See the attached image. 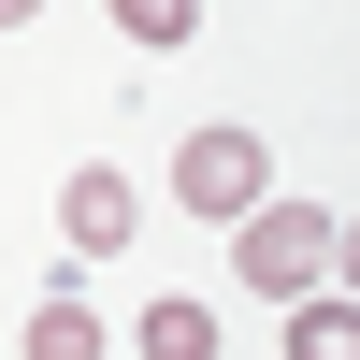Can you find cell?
<instances>
[{"label":"cell","instance_id":"obj_5","mask_svg":"<svg viewBox=\"0 0 360 360\" xmlns=\"http://www.w3.org/2000/svg\"><path fill=\"white\" fill-rule=\"evenodd\" d=\"M144 360H217V303H144Z\"/></svg>","mask_w":360,"mask_h":360},{"label":"cell","instance_id":"obj_4","mask_svg":"<svg viewBox=\"0 0 360 360\" xmlns=\"http://www.w3.org/2000/svg\"><path fill=\"white\" fill-rule=\"evenodd\" d=\"M288 360H360V317H346V274L317 303H288Z\"/></svg>","mask_w":360,"mask_h":360},{"label":"cell","instance_id":"obj_8","mask_svg":"<svg viewBox=\"0 0 360 360\" xmlns=\"http://www.w3.org/2000/svg\"><path fill=\"white\" fill-rule=\"evenodd\" d=\"M29 15H44V0H0V29H29Z\"/></svg>","mask_w":360,"mask_h":360},{"label":"cell","instance_id":"obj_7","mask_svg":"<svg viewBox=\"0 0 360 360\" xmlns=\"http://www.w3.org/2000/svg\"><path fill=\"white\" fill-rule=\"evenodd\" d=\"M115 29H130V44H188L202 0H115Z\"/></svg>","mask_w":360,"mask_h":360},{"label":"cell","instance_id":"obj_2","mask_svg":"<svg viewBox=\"0 0 360 360\" xmlns=\"http://www.w3.org/2000/svg\"><path fill=\"white\" fill-rule=\"evenodd\" d=\"M173 202H188V217H245V202H274V144H259V130H188Z\"/></svg>","mask_w":360,"mask_h":360},{"label":"cell","instance_id":"obj_3","mask_svg":"<svg viewBox=\"0 0 360 360\" xmlns=\"http://www.w3.org/2000/svg\"><path fill=\"white\" fill-rule=\"evenodd\" d=\"M58 231H72L86 259H115V245H130V231H144V202H130V173H115V159H86L72 188H58Z\"/></svg>","mask_w":360,"mask_h":360},{"label":"cell","instance_id":"obj_1","mask_svg":"<svg viewBox=\"0 0 360 360\" xmlns=\"http://www.w3.org/2000/svg\"><path fill=\"white\" fill-rule=\"evenodd\" d=\"M231 231H245V245H231L245 288H332L346 274V217H332V202H245Z\"/></svg>","mask_w":360,"mask_h":360},{"label":"cell","instance_id":"obj_6","mask_svg":"<svg viewBox=\"0 0 360 360\" xmlns=\"http://www.w3.org/2000/svg\"><path fill=\"white\" fill-rule=\"evenodd\" d=\"M29 360H101V317H86V303H44V317H29Z\"/></svg>","mask_w":360,"mask_h":360}]
</instances>
